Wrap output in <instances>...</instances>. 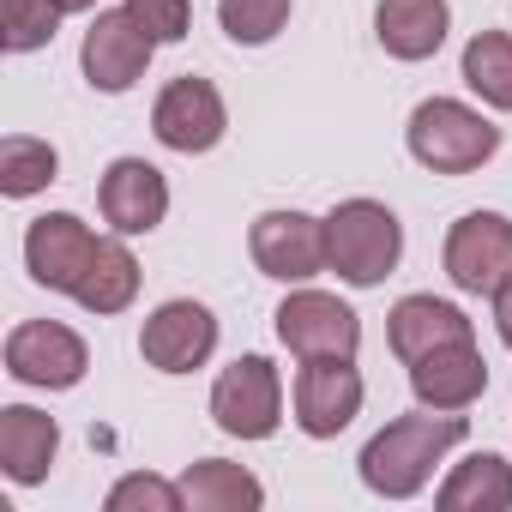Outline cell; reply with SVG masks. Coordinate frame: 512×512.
Segmentation results:
<instances>
[{
	"label": "cell",
	"mask_w": 512,
	"mask_h": 512,
	"mask_svg": "<svg viewBox=\"0 0 512 512\" xmlns=\"http://www.w3.org/2000/svg\"><path fill=\"white\" fill-rule=\"evenodd\" d=\"M470 434V422L458 410H434V416H398L386 422L368 446H362V482L386 500H410L428 488L434 464Z\"/></svg>",
	"instance_id": "1"
},
{
	"label": "cell",
	"mask_w": 512,
	"mask_h": 512,
	"mask_svg": "<svg viewBox=\"0 0 512 512\" xmlns=\"http://www.w3.org/2000/svg\"><path fill=\"white\" fill-rule=\"evenodd\" d=\"M398 253H404V229L380 199H344L326 217V266L344 284L374 290L380 278H392Z\"/></svg>",
	"instance_id": "2"
},
{
	"label": "cell",
	"mask_w": 512,
	"mask_h": 512,
	"mask_svg": "<svg viewBox=\"0 0 512 512\" xmlns=\"http://www.w3.org/2000/svg\"><path fill=\"white\" fill-rule=\"evenodd\" d=\"M404 139H410V157H416L422 169H434V175H470V169H482V163L500 151V127L482 121L476 109L452 103V97L416 103Z\"/></svg>",
	"instance_id": "3"
},
{
	"label": "cell",
	"mask_w": 512,
	"mask_h": 512,
	"mask_svg": "<svg viewBox=\"0 0 512 512\" xmlns=\"http://www.w3.org/2000/svg\"><path fill=\"white\" fill-rule=\"evenodd\" d=\"M211 416L235 440H272L284 422V380L266 356H235L211 386Z\"/></svg>",
	"instance_id": "4"
},
{
	"label": "cell",
	"mask_w": 512,
	"mask_h": 512,
	"mask_svg": "<svg viewBox=\"0 0 512 512\" xmlns=\"http://www.w3.org/2000/svg\"><path fill=\"white\" fill-rule=\"evenodd\" d=\"M91 368V350L73 326L61 320H25L7 332V374L19 386H43V392H67L79 386Z\"/></svg>",
	"instance_id": "5"
},
{
	"label": "cell",
	"mask_w": 512,
	"mask_h": 512,
	"mask_svg": "<svg viewBox=\"0 0 512 512\" xmlns=\"http://www.w3.org/2000/svg\"><path fill=\"white\" fill-rule=\"evenodd\" d=\"M446 278L464 296H494L512 278V217L464 211L446 235Z\"/></svg>",
	"instance_id": "6"
},
{
	"label": "cell",
	"mask_w": 512,
	"mask_h": 512,
	"mask_svg": "<svg viewBox=\"0 0 512 512\" xmlns=\"http://www.w3.org/2000/svg\"><path fill=\"white\" fill-rule=\"evenodd\" d=\"M247 253L253 266L278 284H308L314 272H326V217L308 211H266L247 229Z\"/></svg>",
	"instance_id": "7"
},
{
	"label": "cell",
	"mask_w": 512,
	"mask_h": 512,
	"mask_svg": "<svg viewBox=\"0 0 512 512\" xmlns=\"http://www.w3.org/2000/svg\"><path fill=\"white\" fill-rule=\"evenodd\" d=\"M362 410V374L356 356H314L296 374V428L308 440H338Z\"/></svg>",
	"instance_id": "8"
},
{
	"label": "cell",
	"mask_w": 512,
	"mask_h": 512,
	"mask_svg": "<svg viewBox=\"0 0 512 512\" xmlns=\"http://www.w3.org/2000/svg\"><path fill=\"white\" fill-rule=\"evenodd\" d=\"M223 127H229V115H223V97H217L211 79L181 73V79H169V85L157 91V103H151V133H157L169 151H181V157L211 151V145L223 139Z\"/></svg>",
	"instance_id": "9"
},
{
	"label": "cell",
	"mask_w": 512,
	"mask_h": 512,
	"mask_svg": "<svg viewBox=\"0 0 512 512\" xmlns=\"http://www.w3.org/2000/svg\"><path fill=\"white\" fill-rule=\"evenodd\" d=\"M151 49H157V43H151V31L121 7V13H97V19H91L85 49H79V67H85V79H91L97 91L121 97V91H133V85L145 79Z\"/></svg>",
	"instance_id": "10"
},
{
	"label": "cell",
	"mask_w": 512,
	"mask_h": 512,
	"mask_svg": "<svg viewBox=\"0 0 512 512\" xmlns=\"http://www.w3.org/2000/svg\"><path fill=\"white\" fill-rule=\"evenodd\" d=\"M272 320H278L284 350H296L302 362H314V356H356V344H362L356 308L326 296V290H296Z\"/></svg>",
	"instance_id": "11"
},
{
	"label": "cell",
	"mask_w": 512,
	"mask_h": 512,
	"mask_svg": "<svg viewBox=\"0 0 512 512\" xmlns=\"http://www.w3.org/2000/svg\"><path fill=\"white\" fill-rule=\"evenodd\" d=\"M97 247H103V235H91L73 211H49V217H37L31 235H25V266H31V278H37L43 290L73 296V290L85 284L91 260H97Z\"/></svg>",
	"instance_id": "12"
},
{
	"label": "cell",
	"mask_w": 512,
	"mask_h": 512,
	"mask_svg": "<svg viewBox=\"0 0 512 512\" xmlns=\"http://www.w3.org/2000/svg\"><path fill=\"white\" fill-rule=\"evenodd\" d=\"M211 350H217V320H211L205 302H187V296L163 302L139 332V356L157 374H193V368L211 362Z\"/></svg>",
	"instance_id": "13"
},
{
	"label": "cell",
	"mask_w": 512,
	"mask_h": 512,
	"mask_svg": "<svg viewBox=\"0 0 512 512\" xmlns=\"http://www.w3.org/2000/svg\"><path fill=\"white\" fill-rule=\"evenodd\" d=\"M97 199H103V217L115 223V235H151L169 211V181L145 157H115Z\"/></svg>",
	"instance_id": "14"
},
{
	"label": "cell",
	"mask_w": 512,
	"mask_h": 512,
	"mask_svg": "<svg viewBox=\"0 0 512 512\" xmlns=\"http://www.w3.org/2000/svg\"><path fill=\"white\" fill-rule=\"evenodd\" d=\"M410 392L422 410H464L488 392V362L476 350V338L464 344H440L422 362H410Z\"/></svg>",
	"instance_id": "15"
},
{
	"label": "cell",
	"mask_w": 512,
	"mask_h": 512,
	"mask_svg": "<svg viewBox=\"0 0 512 512\" xmlns=\"http://www.w3.org/2000/svg\"><path fill=\"white\" fill-rule=\"evenodd\" d=\"M452 31L446 0H380L374 7V37L392 61H428Z\"/></svg>",
	"instance_id": "16"
},
{
	"label": "cell",
	"mask_w": 512,
	"mask_h": 512,
	"mask_svg": "<svg viewBox=\"0 0 512 512\" xmlns=\"http://www.w3.org/2000/svg\"><path fill=\"white\" fill-rule=\"evenodd\" d=\"M386 338H392V356H398V362H422L428 350L464 344V338H476V332H470L464 308L434 302V296H404V302L392 308V320H386Z\"/></svg>",
	"instance_id": "17"
},
{
	"label": "cell",
	"mask_w": 512,
	"mask_h": 512,
	"mask_svg": "<svg viewBox=\"0 0 512 512\" xmlns=\"http://www.w3.org/2000/svg\"><path fill=\"white\" fill-rule=\"evenodd\" d=\"M55 452H61L55 416H43L31 404H7V410H0V470H7L19 488L43 482L49 464H55Z\"/></svg>",
	"instance_id": "18"
},
{
	"label": "cell",
	"mask_w": 512,
	"mask_h": 512,
	"mask_svg": "<svg viewBox=\"0 0 512 512\" xmlns=\"http://www.w3.org/2000/svg\"><path fill=\"white\" fill-rule=\"evenodd\" d=\"M181 494H187L193 512H260V506H266L260 476H247L241 464H223V458H199V464H187Z\"/></svg>",
	"instance_id": "19"
},
{
	"label": "cell",
	"mask_w": 512,
	"mask_h": 512,
	"mask_svg": "<svg viewBox=\"0 0 512 512\" xmlns=\"http://www.w3.org/2000/svg\"><path fill=\"white\" fill-rule=\"evenodd\" d=\"M440 512H512V464L500 452L464 458L440 482Z\"/></svg>",
	"instance_id": "20"
},
{
	"label": "cell",
	"mask_w": 512,
	"mask_h": 512,
	"mask_svg": "<svg viewBox=\"0 0 512 512\" xmlns=\"http://www.w3.org/2000/svg\"><path fill=\"white\" fill-rule=\"evenodd\" d=\"M133 296H139V260L127 253L121 235H103V247H97L85 284L73 290V302L85 314H121V308H133Z\"/></svg>",
	"instance_id": "21"
},
{
	"label": "cell",
	"mask_w": 512,
	"mask_h": 512,
	"mask_svg": "<svg viewBox=\"0 0 512 512\" xmlns=\"http://www.w3.org/2000/svg\"><path fill=\"white\" fill-rule=\"evenodd\" d=\"M464 85L488 109H512V37L506 31H476L464 43Z\"/></svg>",
	"instance_id": "22"
},
{
	"label": "cell",
	"mask_w": 512,
	"mask_h": 512,
	"mask_svg": "<svg viewBox=\"0 0 512 512\" xmlns=\"http://www.w3.org/2000/svg\"><path fill=\"white\" fill-rule=\"evenodd\" d=\"M55 169H61V157H55L49 139H31V133H7V139H0V193H7V199L43 193L55 181Z\"/></svg>",
	"instance_id": "23"
},
{
	"label": "cell",
	"mask_w": 512,
	"mask_h": 512,
	"mask_svg": "<svg viewBox=\"0 0 512 512\" xmlns=\"http://www.w3.org/2000/svg\"><path fill=\"white\" fill-rule=\"evenodd\" d=\"M290 7L296 0H217V25H223L229 43L260 49V43H272L290 25Z\"/></svg>",
	"instance_id": "24"
},
{
	"label": "cell",
	"mask_w": 512,
	"mask_h": 512,
	"mask_svg": "<svg viewBox=\"0 0 512 512\" xmlns=\"http://www.w3.org/2000/svg\"><path fill=\"white\" fill-rule=\"evenodd\" d=\"M55 25H61L55 0H0V43L13 55H31V49L55 43Z\"/></svg>",
	"instance_id": "25"
},
{
	"label": "cell",
	"mask_w": 512,
	"mask_h": 512,
	"mask_svg": "<svg viewBox=\"0 0 512 512\" xmlns=\"http://www.w3.org/2000/svg\"><path fill=\"white\" fill-rule=\"evenodd\" d=\"M187 506V494H181V482H163V476H121L115 488H109V512H181Z\"/></svg>",
	"instance_id": "26"
},
{
	"label": "cell",
	"mask_w": 512,
	"mask_h": 512,
	"mask_svg": "<svg viewBox=\"0 0 512 512\" xmlns=\"http://www.w3.org/2000/svg\"><path fill=\"white\" fill-rule=\"evenodd\" d=\"M127 13L151 31V43H181L187 25H193V7H187V0H127Z\"/></svg>",
	"instance_id": "27"
},
{
	"label": "cell",
	"mask_w": 512,
	"mask_h": 512,
	"mask_svg": "<svg viewBox=\"0 0 512 512\" xmlns=\"http://www.w3.org/2000/svg\"><path fill=\"white\" fill-rule=\"evenodd\" d=\"M494 332H500V344L512 350V278L494 290Z\"/></svg>",
	"instance_id": "28"
},
{
	"label": "cell",
	"mask_w": 512,
	"mask_h": 512,
	"mask_svg": "<svg viewBox=\"0 0 512 512\" xmlns=\"http://www.w3.org/2000/svg\"><path fill=\"white\" fill-rule=\"evenodd\" d=\"M55 7H61V13H91L97 0H55Z\"/></svg>",
	"instance_id": "29"
}]
</instances>
